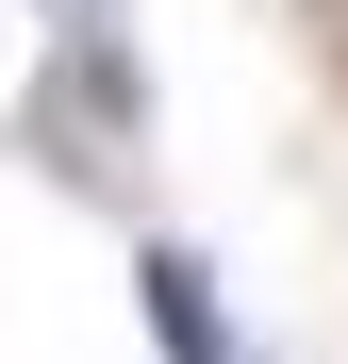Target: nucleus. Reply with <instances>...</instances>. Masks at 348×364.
I'll return each mask as SVG.
<instances>
[{"mask_svg":"<svg viewBox=\"0 0 348 364\" xmlns=\"http://www.w3.org/2000/svg\"><path fill=\"white\" fill-rule=\"evenodd\" d=\"M133 298H149V348H166V364H232V315H216V282H199L183 249H149Z\"/></svg>","mask_w":348,"mask_h":364,"instance_id":"f257e3e1","label":"nucleus"},{"mask_svg":"<svg viewBox=\"0 0 348 364\" xmlns=\"http://www.w3.org/2000/svg\"><path fill=\"white\" fill-rule=\"evenodd\" d=\"M67 17H83V0H67Z\"/></svg>","mask_w":348,"mask_h":364,"instance_id":"f03ea898","label":"nucleus"}]
</instances>
